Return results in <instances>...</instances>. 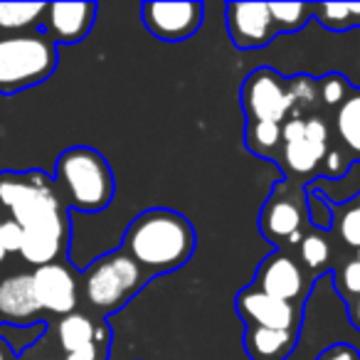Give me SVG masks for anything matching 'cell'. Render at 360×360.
<instances>
[{
	"mask_svg": "<svg viewBox=\"0 0 360 360\" xmlns=\"http://www.w3.org/2000/svg\"><path fill=\"white\" fill-rule=\"evenodd\" d=\"M124 250L141 269L173 271L195 252V230L186 215L165 207L141 212L124 235Z\"/></svg>",
	"mask_w": 360,
	"mask_h": 360,
	"instance_id": "cell-1",
	"label": "cell"
},
{
	"mask_svg": "<svg viewBox=\"0 0 360 360\" xmlns=\"http://www.w3.org/2000/svg\"><path fill=\"white\" fill-rule=\"evenodd\" d=\"M55 180L65 188L67 202L82 212H99L114 198V173L106 158L89 146H75L60 153Z\"/></svg>",
	"mask_w": 360,
	"mask_h": 360,
	"instance_id": "cell-2",
	"label": "cell"
},
{
	"mask_svg": "<svg viewBox=\"0 0 360 360\" xmlns=\"http://www.w3.org/2000/svg\"><path fill=\"white\" fill-rule=\"evenodd\" d=\"M57 45L45 35H11L0 40V94H18L52 77Z\"/></svg>",
	"mask_w": 360,
	"mask_h": 360,
	"instance_id": "cell-3",
	"label": "cell"
},
{
	"mask_svg": "<svg viewBox=\"0 0 360 360\" xmlns=\"http://www.w3.org/2000/svg\"><path fill=\"white\" fill-rule=\"evenodd\" d=\"M146 271L126 250H116L96 259L84 271V296L94 309L114 311L124 306L146 284Z\"/></svg>",
	"mask_w": 360,
	"mask_h": 360,
	"instance_id": "cell-4",
	"label": "cell"
},
{
	"mask_svg": "<svg viewBox=\"0 0 360 360\" xmlns=\"http://www.w3.org/2000/svg\"><path fill=\"white\" fill-rule=\"evenodd\" d=\"M0 205L11 207L13 220L20 227L62 217V207L52 186H35L27 175H3L0 178Z\"/></svg>",
	"mask_w": 360,
	"mask_h": 360,
	"instance_id": "cell-5",
	"label": "cell"
},
{
	"mask_svg": "<svg viewBox=\"0 0 360 360\" xmlns=\"http://www.w3.org/2000/svg\"><path fill=\"white\" fill-rule=\"evenodd\" d=\"M242 106H245L247 124L252 121H271L281 124L294 109L284 77L269 67L255 70L242 84Z\"/></svg>",
	"mask_w": 360,
	"mask_h": 360,
	"instance_id": "cell-6",
	"label": "cell"
},
{
	"mask_svg": "<svg viewBox=\"0 0 360 360\" xmlns=\"http://www.w3.org/2000/svg\"><path fill=\"white\" fill-rule=\"evenodd\" d=\"M143 22L163 42H186L202 27V3H143Z\"/></svg>",
	"mask_w": 360,
	"mask_h": 360,
	"instance_id": "cell-7",
	"label": "cell"
},
{
	"mask_svg": "<svg viewBox=\"0 0 360 360\" xmlns=\"http://www.w3.org/2000/svg\"><path fill=\"white\" fill-rule=\"evenodd\" d=\"M227 32L240 50L266 47L276 35L269 3H227Z\"/></svg>",
	"mask_w": 360,
	"mask_h": 360,
	"instance_id": "cell-8",
	"label": "cell"
},
{
	"mask_svg": "<svg viewBox=\"0 0 360 360\" xmlns=\"http://www.w3.org/2000/svg\"><path fill=\"white\" fill-rule=\"evenodd\" d=\"M237 311L250 326L259 328H276V330H299L301 316L289 301L274 299V296L262 294L255 286H247L237 294Z\"/></svg>",
	"mask_w": 360,
	"mask_h": 360,
	"instance_id": "cell-9",
	"label": "cell"
},
{
	"mask_svg": "<svg viewBox=\"0 0 360 360\" xmlns=\"http://www.w3.org/2000/svg\"><path fill=\"white\" fill-rule=\"evenodd\" d=\"M96 18L94 3H52L45 13V32L55 45H75L89 35Z\"/></svg>",
	"mask_w": 360,
	"mask_h": 360,
	"instance_id": "cell-10",
	"label": "cell"
},
{
	"mask_svg": "<svg viewBox=\"0 0 360 360\" xmlns=\"http://www.w3.org/2000/svg\"><path fill=\"white\" fill-rule=\"evenodd\" d=\"M32 284L40 301V309L52 314H75L77 306V279L65 264H45L32 271Z\"/></svg>",
	"mask_w": 360,
	"mask_h": 360,
	"instance_id": "cell-11",
	"label": "cell"
},
{
	"mask_svg": "<svg viewBox=\"0 0 360 360\" xmlns=\"http://www.w3.org/2000/svg\"><path fill=\"white\" fill-rule=\"evenodd\" d=\"M255 289H259L262 294L274 296V299L281 301H294L299 299L301 289H304V276H301V269L291 257L276 255L266 257L262 262V266L257 269V279H255Z\"/></svg>",
	"mask_w": 360,
	"mask_h": 360,
	"instance_id": "cell-12",
	"label": "cell"
},
{
	"mask_svg": "<svg viewBox=\"0 0 360 360\" xmlns=\"http://www.w3.org/2000/svg\"><path fill=\"white\" fill-rule=\"evenodd\" d=\"M65 235H67L65 217H52V220L22 227V247H20L22 259L35 266L55 264V259L62 252Z\"/></svg>",
	"mask_w": 360,
	"mask_h": 360,
	"instance_id": "cell-13",
	"label": "cell"
},
{
	"mask_svg": "<svg viewBox=\"0 0 360 360\" xmlns=\"http://www.w3.org/2000/svg\"><path fill=\"white\" fill-rule=\"evenodd\" d=\"M259 227L264 232L266 240L279 242L289 240L291 245L299 242L301 230V207L291 200L289 195H279V191L266 200L264 210L259 217Z\"/></svg>",
	"mask_w": 360,
	"mask_h": 360,
	"instance_id": "cell-14",
	"label": "cell"
},
{
	"mask_svg": "<svg viewBox=\"0 0 360 360\" xmlns=\"http://www.w3.org/2000/svg\"><path fill=\"white\" fill-rule=\"evenodd\" d=\"M40 301L35 294L32 274H13L0 284V314L11 321H30L40 314Z\"/></svg>",
	"mask_w": 360,
	"mask_h": 360,
	"instance_id": "cell-15",
	"label": "cell"
},
{
	"mask_svg": "<svg viewBox=\"0 0 360 360\" xmlns=\"http://www.w3.org/2000/svg\"><path fill=\"white\" fill-rule=\"evenodd\" d=\"M299 343V330H276L250 326L245 335V350L252 360H286Z\"/></svg>",
	"mask_w": 360,
	"mask_h": 360,
	"instance_id": "cell-16",
	"label": "cell"
},
{
	"mask_svg": "<svg viewBox=\"0 0 360 360\" xmlns=\"http://www.w3.org/2000/svg\"><path fill=\"white\" fill-rule=\"evenodd\" d=\"M335 134L340 136L343 146L353 160H360V89L350 91L335 114Z\"/></svg>",
	"mask_w": 360,
	"mask_h": 360,
	"instance_id": "cell-17",
	"label": "cell"
},
{
	"mask_svg": "<svg viewBox=\"0 0 360 360\" xmlns=\"http://www.w3.org/2000/svg\"><path fill=\"white\" fill-rule=\"evenodd\" d=\"M45 13V3H0V30L20 32L35 27Z\"/></svg>",
	"mask_w": 360,
	"mask_h": 360,
	"instance_id": "cell-18",
	"label": "cell"
},
{
	"mask_svg": "<svg viewBox=\"0 0 360 360\" xmlns=\"http://www.w3.org/2000/svg\"><path fill=\"white\" fill-rule=\"evenodd\" d=\"M314 15L333 32L353 30L360 27V3H321L314 6Z\"/></svg>",
	"mask_w": 360,
	"mask_h": 360,
	"instance_id": "cell-19",
	"label": "cell"
},
{
	"mask_svg": "<svg viewBox=\"0 0 360 360\" xmlns=\"http://www.w3.org/2000/svg\"><path fill=\"white\" fill-rule=\"evenodd\" d=\"M57 335H60V345L67 353H77L84 345L94 343V323L82 314H70L60 321Z\"/></svg>",
	"mask_w": 360,
	"mask_h": 360,
	"instance_id": "cell-20",
	"label": "cell"
},
{
	"mask_svg": "<svg viewBox=\"0 0 360 360\" xmlns=\"http://www.w3.org/2000/svg\"><path fill=\"white\" fill-rule=\"evenodd\" d=\"M269 13L274 18L276 32H296L311 20L314 6H306V3H269Z\"/></svg>",
	"mask_w": 360,
	"mask_h": 360,
	"instance_id": "cell-21",
	"label": "cell"
},
{
	"mask_svg": "<svg viewBox=\"0 0 360 360\" xmlns=\"http://www.w3.org/2000/svg\"><path fill=\"white\" fill-rule=\"evenodd\" d=\"M281 141V124L271 121H252L247 124V146L255 153H271Z\"/></svg>",
	"mask_w": 360,
	"mask_h": 360,
	"instance_id": "cell-22",
	"label": "cell"
},
{
	"mask_svg": "<svg viewBox=\"0 0 360 360\" xmlns=\"http://www.w3.org/2000/svg\"><path fill=\"white\" fill-rule=\"evenodd\" d=\"M284 160L294 173L306 175L319 165V153L311 148V143L306 139L294 141V143H284Z\"/></svg>",
	"mask_w": 360,
	"mask_h": 360,
	"instance_id": "cell-23",
	"label": "cell"
},
{
	"mask_svg": "<svg viewBox=\"0 0 360 360\" xmlns=\"http://www.w3.org/2000/svg\"><path fill=\"white\" fill-rule=\"evenodd\" d=\"M338 232L348 247L360 250V195L355 202H350L338 217Z\"/></svg>",
	"mask_w": 360,
	"mask_h": 360,
	"instance_id": "cell-24",
	"label": "cell"
},
{
	"mask_svg": "<svg viewBox=\"0 0 360 360\" xmlns=\"http://www.w3.org/2000/svg\"><path fill=\"white\" fill-rule=\"evenodd\" d=\"M286 86H289L291 101H294V106L299 104V109L311 106L316 101V96H319V82L311 79V77H306V75L291 77V79L286 82Z\"/></svg>",
	"mask_w": 360,
	"mask_h": 360,
	"instance_id": "cell-25",
	"label": "cell"
},
{
	"mask_svg": "<svg viewBox=\"0 0 360 360\" xmlns=\"http://www.w3.org/2000/svg\"><path fill=\"white\" fill-rule=\"evenodd\" d=\"M301 257H304L306 266H311V269L323 266L330 257V247H328V242H326V237H321V235L304 237V240H301Z\"/></svg>",
	"mask_w": 360,
	"mask_h": 360,
	"instance_id": "cell-26",
	"label": "cell"
},
{
	"mask_svg": "<svg viewBox=\"0 0 360 360\" xmlns=\"http://www.w3.org/2000/svg\"><path fill=\"white\" fill-rule=\"evenodd\" d=\"M319 91H321V99H323L328 106H340L345 101V96L350 94L348 82H345L343 75L323 77V79H321V84H319Z\"/></svg>",
	"mask_w": 360,
	"mask_h": 360,
	"instance_id": "cell-27",
	"label": "cell"
},
{
	"mask_svg": "<svg viewBox=\"0 0 360 360\" xmlns=\"http://www.w3.org/2000/svg\"><path fill=\"white\" fill-rule=\"evenodd\" d=\"M304 139L311 143V148L319 153V158L323 160L326 158V153H328V129H326V124H323V119H309L306 121V134H304Z\"/></svg>",
	"mask_w": 360,
	"mask_h": 360,
	"instance_id": "cell-28",
	"label": "cell"
},
{
	"mask_svg": "<svg viewBox=\"0 0 360 360\" xmlns=\"http://www.w3.org/2000/svg\"><path fill=\"white\" fill-rule=\"evenodd\" d=\"M340 289H343V294L360 299V264L355 259L348 262L340 271Z\"/></svg>",
	"mask_w": 360,
	"mask_h": 360,
	"instance_id": "cell-29",
	"label": "cell"
},
{
	"mask_svg": "<svg viewBox=\"0 0 360 360\" xmlns=\"http://www.w3.org/2000/svg\"><path fill=\"white\" fill-rule=\"evenodd\" d=\"M0 242L6 252H20L22 247V227L15 220L0 222Z\"/></svg>",
	"mask_w": 360,
	"mask_h": 360,
	"instance_id": "cell-30",
	"label": "cell"
},
{
	"mask_svg": "<svg viewBox=\"0 0 360 360\" xmlns=\"http://www.w3.org/2000/svg\"><path fill=\"white\" fill-rule=\"evenodd\" d=\"M316 360H360V350L350 343H335L328 345Z\"/></svg>",
	"mask_w": 360,
	"mask_h": 360,
	"instance_id": "cell-31",
	"label": "cell"
},
{
	"mask_svg": "<svg viewBox=\"0 0 360 360\" xmlns=\"http://www.w3.org/2000/svg\"><path fill=\"white\" fill-rule=\"evenodd\" d=\"M306 134V121L301 116H294L286 124H281V141L284 143H294V141H301Z\"/></svg>",
	"mask_w": 360,
	"mask_h": 360,
	"instance_id": "cell-32",
	"label": "cell"
},
{
	"mask_svg": "<svg viewBox=\"0 0 360 360\" xmlns=\"http://www.w3.org/2000/svg\"><path fill=\"white\" fill-rule=\"evenodd\" d=\"M345 170H348V163H345L343 155H340L338 150H328V153H326V175L340 178Z\"/></svg>",
	"mask_w": 360,
	"mask_h": 360,
	"instance_id": "cell-33",
	"label": "cell"
},
{
	"mask_svg": "<svg viewBox=\"0 0 360 360\" xmlns=\"http://www.w3.org/2000/svg\"><path fill=\"white\" fill-rule=\"evenodd\" d=\"M350 321L360 330V299H350Z\"/></svg>",
	"mask_w": 360,
	"mask_h": 360,
	"instance_id": "cell-34",
	"label": "cell"
},
{
	"mask_svg": "<svg viewBox=\"0 0 360 360\" xmlns=\"http://www.w3.org/2000/svg\"><path fill=\"white\" fill-rule=\"evenodd\" d=\"M101 340H109V328H106V323H99L94 326V343H101Z\"/></svg>",
	"mask_w": 360,
	"mask_h": 360,
	"instance_id": "cell-35",
	"label": "cell"
},
{
	"mask_svg": "<svg viewBox=\"0 0 360 360\" xmlns=\"http://www.w3.org/2000/svg\"><path fill=\"white\" fill-rule=\"evenodd\" d=\"M67 360H84L79 353H67Z\"/></svg>",
	"mask_w": 360,
	"mask_h": 360,
	"instance_id": "cell-36",
	"label": "cell"
},
{
	"mask_svg": "<svg viewBox=\"0 0 360 360\" xmlns=\"http://www.w3.org/2000/svg\"><path fill=\"white\" fill-rule=\"evenodd\" d=\"M6 255H8V252H6V247H3V242H0V262L6 259Z\"/></svg>",
	"mask_w": 360,
	"mask_h": 360,
	"instance_id": "cell-37",
	"label": "cell"
},
{
	"mask_svg": "<svg viewBox=\"0 0 360 360\" xmlns=\"http://www.w3.org/2000/svg\"><path fill=\"white\" fill-rule=\"evenodd\" d=\"M0 360H6V355H3V350H0Z\"/></svg>",
	"mask_w": 360,
	"mask_h": 360,
	"instance_id": "cell-38",
	"label": "cell"
},
{
	"mask_svg": "<svg viewBox=\"0 0 360 360\" xmlns=\"http://www.w3.org/2000/svg\"><path fill=\"white\" fill-rule=\"evenodd\" d=\"M355 262H358V264H360V250H358V259H355Z\"/></svg>",
	"mask_w": 360,
	"mask_h": 360,
	"instance_id": "cell-39",
	"label": "cell"
}]
</instances>
